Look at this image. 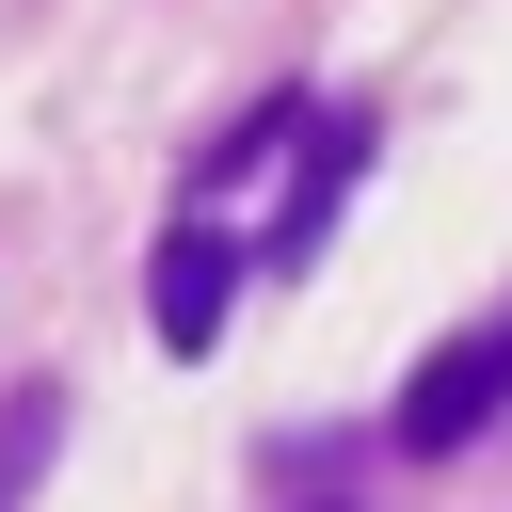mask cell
I'll list each match as a JSON object with an SVG mask.
<instances>
[{
  "instance_id": "cell-1",
  "label": "cell",
  "mask_w": 512,
  "mask_h": 512,
  "mask_svg": "<svg viewBox=\"0 0 512 512\" xmlns=\"http://www.w3.org/2000/svg\"><path fill=\"white\" fill-rule=\"evenodd\" d=\"M496 416H512V304L416 352V384L384 400V448H400V464H464V448H480Z\"/></svg>"
},
{
  "instance_id": "cell-5",
  "label": "cell",
  "mask_w": 512,
  "mask_h": 512,
  "mask_svg": "<svg viewBox=\"0 0 512 512\" xmlns=\"http://www.w3.org/2000/svg\"><path fill=\"white\" fill-rule=\"evenodd\" d=\"M288 128H320V96H256V112H224V128H208V176H256Z\"/></svg>"
},
{
  "instance_id": "cell-3",
  "label": "cell",
  "mask_w": 512,
  "mask_h": 512,
  "mask_svg": "<svg viewBox=\"0 0 512 512\" xmlns=\"http://www.w3.org/2000/svg\"><path fill=\"white\" fill-rule=\"evenodd\" d=\"M368 144H384V128H368L352 96H320V128H304V160H288V192H272V224H256V272H320V240H336Z\"/></svg>"
},
{
  "instance_id": "cell-6",
  "label": "cell",
  "mask_w": 512,
  "mask_h": 512,
  "mask_svg": "<svg viewBox=\"0 0 512 512\" xmlns=\"http://www.w3.org/2000/svg\"><path fill=\"white\" fill-rule=\"evenodd\" d=\"M320 512H352V496H320Z\"/></svg>"
},
{
  "instance_id": "cell-4",
  "label": "cell",
  "mask_w": 512,
  "mask_h": 512,
  "mask_svg": "<svg viewBox=\"0 0 512 512\" xmlns=\"http://www.w3.org/2000/svg\"><path fill=\"white\" fill-rule=\"evenodd\" d=\"M48 448H64V368H32V384H0V512H32V480H48Z\"/></svg>"
},
{
  "instance_id": "cell-2",
  "label": "cell",
  "mask_w": 512,
  "mask_h": 512,
  "mask_svg": "<svg viewBox=\"0 0 512 512\" xmlns=\"http://www.w3.org/2000/svg\"><path fill=\"white\" fill-rule=\"evenodd\" d=\"M240 272H256V240H240V224H208V208H176V224H160V256H144V336L192 368V352L224 336Z\"/></svg>"
}]
</instances>
